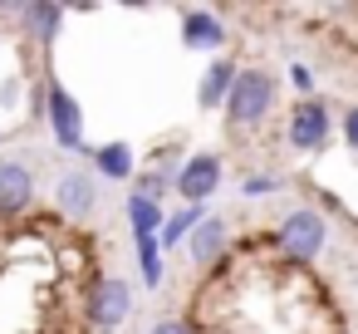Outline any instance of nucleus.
Instances as JSON below:
<instances>
[{
    "mask_svg": "<svg viewBox=\"0 0 358 334\" xmlns=\"http://www.w3.org/2000/svg\"><path fill=\"white\" fill-rule=\"evenodd\" d=\"M6 15H10V20L20 25V35H25L30 45H40L45 55L55 50V40H59L64 20H69V11L55 6V0H25V6H6Z\"/></svg>",
    "mask_w": 358,
    "mask_h": 334,
    "instance_id": "obj_7",
    "label": "nucleus"
},
{
    "mask_svg": "<svg viewBox=\"0 0 358 334\" xmlns=\"http://www.w3.org/2000/svg\"><path fill=\"white\" fill-rule=\"evenodd\" d=\"M182 45L201 50V55H216V50L231 45V30L216 11H182Z\"/></svg>",
    "mask_w": 358,
    "mask_h": 334,
    "instance_id": "obj_10",
    "label": "nucleus"
},
{
    "mask_svg": "<svg viewBox=\"0 0 358 334\" xmlns=\"http://www.w3.org/2000/svg\"><path fill=\"white\" fill-rule=\"evenodd\" d=\"M148 334H196V324H192V319H182V314H167V319H157Z\"/></svg>",
    "mask_w": 358,
    "mask_h": 334,
    "instance_id": "obj_21",
    "label": "nucleus"
},
{
    "mask_svg": "<svg viewBox=\"0 0 358 334\" xmlns=\"http://www.w3.org/2000/svg\"><path fill=\"white\" fill-rule=\"evenodd\" d=\"M40 113H45V123H50V138H55V148H64V153H79V158H89V153H94V143H89V133H84V104L69 94V84H64L55 69L45 74Z\"/></svg>",
    "mask_w": 358,
    "mask_h": 334,
    "instance_id": "obj_3",
    "label": "nucleus"
},
{
    "mask_svg": "<svg viewBox=\"0 0 358 334\" xmlns=\"http://www.w3.org/2000/svg\"><path fill=\"white\" fill-rule=\"evenodd\" d=\"M35 172L20 158H0V221H15L35 207Z\"/></svg>",
    "mask_w": 358,
    "mask_h": 334,
    "instance_id": "obj_8",
    "label": "nucleus"
},
{
    "mask_svg": "<svg viewBox=\"0 0 358 334\" xmlns=\"http://www.w3.org/2000/svg\"><path fill=\"white\" fill-rule=\"evenodd\" d=\"M329 138H334V109H329V99H319V94L299 99L289 109V118H285V143L299 158H319L329 148Z\"/></svg>",
    "mask_w": 358,
    "mask_h": 334,
    "instance_id": "obj_5",
    "label": "nucleus"
},
{
    "mask_svg": "<svg viewBox=\"0 0 358 334\" xmlns=\"http://www.w3.org/2000/svg\"><path fill=\"white\" fill-rule=\"evenodd\" d=\"M314 207H319L324 216H348V207H343V202H338L329 187H314Z\"/></svg>",
    "mask_w": 358,
    "mask_h": 334,
    "instance_id": "obj_20",
    "label": "nucleus"
},
{
    "mask_svg": "<svg viewBox=\"0 0 358 334\" xmlns=\"http://www.w3.org/2000/svg\"><path fill=\"white\" fill-rule=\"evenodd\" d=\"M285 74H289V89H294L299 99H314V89H319V74H314V69H309L304 60H294V64H289Z\"/></svg>",
    "mask_w": 358,
    "mask_h": 334,
    "instance_id": "obj_18",
    "label": "nucleus"
},
{
    "mask_svg": "<svg viewBox=\"0 0 358 334\" xmlns=\"http://www.w3.org/2000/svg\"><path fill=\"white\" fill-rule=\"evenodd\" d=\"M226 251H231V231H226V221H221V216H206V221L187 236V256H192V265H196V270L221 265V260H226Z\"/></svg>",
    "mask_w": 358,
    "mask_h": 334,
    "instance_id": "obj_11",
    "label": "nucleus"
},
{
    "mask_svg": "<svg viewBox=\"0 0 358 334\" xmlns=\"http://www.w3.org/2000/svg\"><path fill=\"white\" fill-rule=\"evenodd\" d=\"M270 246L285 265H314L329 246V216L319 207H289L275 226H270Z\"/></svg>",
    "mask_w": 358,
    "mask_h": 334,
    "instance_id": "obj_2",
    "label": "nucleus"
},
{
    "mask_svg": "<svg viewBox=\"0 0 358 334\" xmlns=\"http://www.w3.org/2000/svg\"><path fill=\"white\" fill-rule=\"evenodd\" d=\"M211 211L196 202V207H177V211H167V221H162V236H157V246L162 251H177V246H187V236L206 221Z\"/></svg>",
    "mask_w": 358,
    "mask_h": 334,
    "instance_id": "obj_15",
    "label": "nucleus"
},
{
    "mask_svg": "<svg viewBox=\"0 0 358 334\" xmlns=\"http://www.w3.org/2000/svg\"><path fill=\"white\" fill-rule=\"evenodd\" d=\"M123 216H128V231H133V236H162V221H167L162 202H152V197H143V192H128Z\"/></svg>",
    "mask_w": 358,
    "mask_h": 334,
    "instance_id": "obj_14",
    "label": "nucleus"
},
{
    "mask_svg": "<svg viewBox=\"0 0 358 334\" xmlns=\"http://www.w3.org/2000/svg\"><path fill=\"white\" fill-rule=\"evenodd\" d=\"M285 187V177L280 172H250V177H241V197H270V192H280Z\"/></svg>",
    "mask_w": 358,
    "mask_h": 334,
    "instance_id": "obj_17",
    "label": "nucleus"
},
{
    "mask_svg": "<svg viewBox=\"0 0 358 334\" xmlns=\"http://www.w3.org/2000/svg\"><path fill=\"white\" fill-rule=\"evenodd\" d=\"M55 207H59L69 221H89V216L99 211V177H94V172H79V167L59 172V182H55Z\"/></svg>",
    "mask_w": 358,
    "mask_h": 334,
    "instance_id": "obj_9",
    "label": "nucleus"
},
{
    "mask_svg": "<svg viewBox=\"0 0 358 334\" xmlns=\"http://www.w3.org/2000/svg\"><path fill=\"white\" fill-rule=\"evenodd\" d=\"M133 256H138V275L148 290H157L167 280V251L157 246V236H133Z\"/></svg>",
    "mask_w": 358,
    "mask_h": 334,
    "instance_id": "obj_16",
    "label": "nucleus"
},
{
    "mask_svg": "<svg viewBox=\"0 0 358 334\" xmlns=\"http://www.w3.org/2000/svg\"><path fill=\"white\" fill-rule=\"evenodd\" d=\"M275 104H280V74H270V69H260V64H241L231 94H226V104H221V109H226V128H231V133H255V128L270 123Z\"/></svg>",
    "mask_w": 358,
    "mask_h": 334,
    "instance_id": "obj_1",
    "label": "nucleus"
},
{
    "mask_svg": "<svg viewBox=\"0 0 358 334\" xmlns=\"http://www.w3.org/2000/svg\"><path fill=\"white\" fill-rule=\"evenodd\" d=\"M15 99H20V79H6V84H0V104H6V109H10Z\"/></svg>",
    "mask_w": 358,
    "mask_h": 334,
    "instance_id": "obj_22",
    "label": "nucleus"
},
{
    "mask_svg": "<svg viewBox=\"0 0 358 334\" xmlns=\"http://www.w3.org/2000/svg\"><path fill=\"white\" fill-rule=\"evenodd\" d=\"M79 314L94 334H113L133 314V285L123 275H89L79 295Z\"/></svg>",
    "mask_w": 358,
    "mask_h": 334,
    "instance_id": "obj_4",
    "label": "nucleus"
},
{
    "mask_svg": "<svg viewBox=\"0 0 358 334\" xmlns=\"http://www.w3.org/2000/svg\"><path fill=\"white\" fill-rule=\"evenodd\" d=\"M221 177H226V162H221V153H187V162H182V172H177V197H182V207H206L216 192H221Z\"/></svg>",
    "mask_w": 358,
    "mask_h": 334,
    "instance_id": "obj_6",
    "label": "nucleus"
},
{
    "mask_svg": "<svg viewBox=\"0 0 358 334\" xmlns=\"http://www.w3.org/2000/svg\"><path fill=\"white\" fill-rule=\"evenodd\" d=\"M236 60H211V69L201 74V89H196V104L211 113V109H221L226 104V94H231V84H236Z\"/></svg>",
    "mask_w": 358,
    "mask_h": 334,
    "instance_id": "obj_13",
    "label": "nucleus"
},
{
    "mask_svg": "<svg viewBox=\"0 0 358 334\" xmlns=\"http://www.w3.org/2000/svg\"><path fill=\"white\" fill-rule=\"evenodd\" d=\"M89 162H94V177H103V182H133V177H138V148H133L128 138L99 143V148L89 153Z\"/></svg>",
    "mask_w": 358,
    "mask_h": 334,
    "instance_id": "obj_12",
    "label": "nucleus"
},
{
    "mask_svg": "<svg viewBox=\"0 0 358 334\" xmlns=\"http://www.w3.org/2000/svg\"><path fill=\"white\" fill-rule=\"evenodd\" d=\"M338 133H343L348 153H358V104H348V109L338 113Z\"/></svg>",
    "mask_w": 358,
    "mask_h": 334,
    "instance_id": "obj_19",
    "label": "nucleus"
}]
</instances>
